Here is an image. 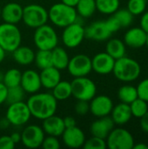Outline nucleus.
I'll return each instance as SVG.
<instances>
[{
  "mask_svg": "<svg viewBox=\"0 0 148 149\" xmlns=\"http://www.w3.org/2000/svg\"><path fill=\"white\" fill-rule=\"evenodd\" d=\"M23 6L15 2H10L2 7L1 18L3 22L17 24L22 21Z\"/></svg>",
  "mask_w": 148,
  "mask_h": 149,
  "instance_id": "19",
  "label": "nucleus"
},
{
  "mask_svg": "<svg viewBox=\"0 0 148 149\" xmlns=\"http://www.w3.org/2000/svg\"><path fill=\"white\" fill-rule=\"evenodd\" d=\"M147 45L148 47V33H147V38H146V45Z\"/></svg>",
  "mask_w": 148,
  "mask_h": 149,
  "instance_id": "53",
  "label": "nucleus"
},
{
  "mask_svg": "<svg viewBox=\"0 0 148 149\" xmlns=\"http://www.w3.org/2000/svg\"><path fill=\"white\" fill-rule=\"evenodd\" d=\"M75 9L78 16L82 18L91 17L97 10L95 0H79Z\"/></svg>",
  "mask_w": 148,
  "mask_h": 149,
  "instance_id": "28",
  "label": "nucleus"
},
{
  "mask_svg": "<svg viewBox=\"0 0 148 149\" xmlns=\"http://www.w3.org/2000/svg\"><path fill=\"white\" fill-rule=\"evenodd\" d=\"M113 15L118 19L121 28L130 26L133 21V15L127 9H118Z\"/></svg>",
  "mask_w": 148,
  "mask_h": 149,
  "instance_id": "35",
  "label": "nucleus"
},
{
  "mask_svg": "<svg viewBox=\"0 0 148 149\" xmlns=\"http://www.w3.org/2000/svg\"><path fill=\"white\" fill-rule=\"evenodd\" d=\"M63 29L61 39L64 45L67 48L73 49L79 46L85 38V26L82 23L79 22L78 19L76 22L67 25Z\"/></svg>",
  "mask_w": 148,
  "mask_h": 149,
  "instance_id": "8",
  "label": "nucleus"
},
{
  "mask_svg": "<svg viewBox=\"0 0 148 149\" xmlns=\"http://www.w3.org/2000/svg\"><path fill=\"white\" fill-rule=\"evenodd\" d=\"M82 148L85 149H106L107 147L105 139L92 135L91 138L85 140Z\"/></svg>",
  "mask_w": 148,
  "mask_h": 149,
  "instance_id": "37",
  "label": "nucleus"
},
{
  "mask_svg": "<svg viewBox=\"0 0 148 149\" xmlns=\"http://www.w3.org/2000/svg\"><path fill=\"white\" fill-rule=\"evenodd\" d=\"M147 32L141 27H133L124 35V43L131 48H140L146 45Z\"/></svg>",
  "mask_w": 148,
  "mask_h": 149,
  "instance_id": "21",
  "label": "nucleus"
},
{
  "mask_svg": "<svg viewBox=\"0 0 148 149\" xmlns=\"http://www.w3.org/2000/svg\"><path fill=\"white\" fill-rule=\"evenodd\" d=\"M75 113L79 116H85L90 112V104L89 101L85 100H78L74 106Z\"/></svg>",
  "mask_w": 148,
  "mask_h": 149,
  "instance_id": "39",
  "label": "nucleus"
},
{
  "mask_svg": "<svg viewBox=\"0 0 148 149\" xmlns=\"http://www.w3.org/2000/svg\"><path fill=\"white\" fill-rule=\"evenodd\" d=\"M5 55H6V52L0 46V64L4 60L5 58Z\"/></svg>",
  "mask_w": 148,
  "mask_h": 149,
  "instance_id": "51",
  "label": "nucleus"
},
{
  "mask_svg": "<svg viewBox=\"0 0 148 149\" xmlns=\"http://www.w3.org/2000/svg\"><path fill=\"white\" fill-rule=\"evenodd\" d=\"M114 126L115 124L109 115L100 117L92 123L90 127V132L92 136L106 140L111 131L114 128Z\"/></svg>",
  "mask_w": 148,
  "mask_h": 149,
  "instance_id": "18",
  "label": "nucleus"
},
{
  "mask_svg": "<svg viewBox=\"0 0 148 149\" xmlns=\"http://www.w3.org/2000/svg\"><path fill=\"white\" fill-rule=\"evenodd\" d=\"M45 134L42 127L35 124L26 126L21 133V142L27 148L35 149L40 148Z\"/></svg>",
  "mask_w": 148,
  "mask_h": 149,
  "instance_id": "12",
  "label": "nucleus"
},
{
  "mask_svg": "<svg viewBox=\"0 0 148 149\" xmlns=\"http://www.w3.org/2000/svg\"><path fill=\"white\" fill-rule=\"evenodd\" d=\"M31 117L43 120L53 114L58 109V100L50 93H36L31 94L26 101Z\"/></svg>",
  "mask_w": 148,
  "mask_h": 149,
  "instance_id": "1",
  "label": "nucleus"
},
{
  "mask_svg": "<svg viewBox=\"0 0 148 149\" xmlns=\"http://www.w3.org/2000/svg\"><path fill=\"white\" fill-rule=\"evenodd\" d=\"M5 117L11 126L22 127L29 122L31 118V114L26 102L23 100L8 105Z\"/></svg>",
  "mask_w": 148,
  "mask_h": 149,
  "instance_id": "9",
  "label": "nucleus"
},
{
  "mask_svg": "<svg viewBox=\"0 0 148 149\" xmlns=\"http://www.w3.org/2000/svg\"><path fill=\"white\" fill-rule=\"evenodd\" d=\"M34 62L38 68L43 70L44 68L52 66V60H51V51L48 50H38L35 52V58Z\"/></svg>",
  "mask_w": 148,
  "mask_h": 149,
  "instance_id": "32",
  "label": "nucleus"
},
{
  "mask_svg": "<svg viewBox=\"0 0 148 149\" xmlns=\"http://www.w3.org/2000/svg\"><path fill=\"white\" fill-rule=\"evenodd\" d=\"M22 43V33L17 24H0V46L6 52H12Z\"/></svg>",
  "mask_w": 148,
  "mask_h": 149,
  "instance_id": "4",
  "label": "nucleus"
},
{
  "mask_svg": "<svg viewBox=\"0 0 148 149\" xmlns=\"http://www.w3.org/2000/svg\"><path fill=\"white\" fill-rule=\"evenodd\" d=\"M25 96V92L21 87V86H17L8 88V93L5 103L7 105L13 104L16 102L23 101Z\"/></svg>",
  "mask_w": 148,
  "mask_h": 149,
  "instance_id": "34",
  "label": "nucleus"
},
{
  "mask_svg": "<svg viewBox=\"0 0 148 149\" xmlns=\"http://www.w3.org/2000/svg\"><path fill=\"white\" fill-rule=\"evenodd\" d=\"M22 21L31 29H36L49 21L48 10L38 3H30L23 8Z\"/></svg>",
  "mask_w": 148,
  "mask_h": 149,
  "instance_id": "5",
  "label": "nucleus"
},
{
  "mask_svg": "<svg viewBox=\"0 0 148 149\" xmlns=\"http://www.w3.org/2000/svg\"><path fill=\"white\" fill-rule=\"evenodd\" d=\"M126 9L133 16L141 15L146 11L147 0H128Z\"/></svg>",
  "mask_w": 148,
  "mask_h": 149,
  "instance_id": "36",
  "label": "nucleus"
},
{
  "mask_svg": "<svg viewBox=\"0 0 148 149\" xmlns=\"http://www.w3.org/2000/svg\"><path fill=\"white\" fill-rule=\"evenodd\" d=\"M61 137L64 144L69 148H82L86 140L84 131L78 126L65 128Z\"/></svg>",
  "mask_w": 148,
  "mask_h": 149,
  "instance_id": "15",
  "label": "nucleus"
},
{
  "mask_svg": "<svg viewBox=\"0 0 148 149\" xmlns=\"http://www.w3.org/2000/svg\"><path fill=\"white\" fill-rule=\"evenodd\" d=\"M110 114V117L113 120L114 124L119 126H123L128 123L133 117L130 106L123 102H120V104L113 106Z\"/></svg>",
  "mask_w": 148,
  "mask_h": 149,
  "instance_id": "22",
  "label": "nucleus"
},
{
  "mask_svg": "<svg viewBox=\"0 0 148 149\" xmlns=\"http://www.w3.org/2000/svg\"><path fill=\"white\" fill-rule=\"evenodd\" d=\"M50 22L58 28H65L77 21L79 16L75 7L67 5L62 2L52 4L48 10Z\"/></svg>",
  "mask_w": 148,
  "mask_h": 149,
  "instance_id": "2",
  "label": "nucleus"
},
{
  "mask_svg": "<svg viewBox=\"0 0 148 149\" xmlns=\"http://www.w3.org/2000/svg\"><path fill=\"white\" fill-rule=\"evenodd\" d=\"M118 98L120 102L130 105L133 100L138 98L137 88L131 85H125L119 89Z\"/></svg>",
  "mask_w": 148,
  "mask_h": 149,
  "instance_id": "29",
  "label": "nucleus"
},
{
  "mask_svg": "<svg viewBox=\"0 0 148 149\" xmlns=\"http://www.w3.org/2000/svg\"><path fill=\"white\" fill-rule=\"evenodd\" d=\"M51 94L58 101H64L72 96V85L67 80H60L52 89Z\"/></svg>",
  "mask_w": 148,
  "mask_h": 149,
  "instance_id": "27",
  "label": "nucleus"
},
{
  "mask_svg": "<svg viewBox=\"0 0 148 149\" xmlns=\"http://www.w3.org/2000/svg\"><path fill=\"white\" fill-rule=\"evenodd\" d=\"M14 61L20 65H29L34 62L35 52L29 46L19 45L12 52Z\"/></svg>",
  "mask_w": 148,
  "mask_h": 149,
  "instance_id": "24",
  "label": "nucleus"
},
{
  "mask_svg": "<svg viewBox=\"0 0 148 149\" xmlns=\"http://www.w3.org/2000/svg\"><path fill=\"white\" fill-rule=\"evenodd\" d=\"M136 88L138 92V97L148 102V78L141 80Z\"/></svg>",
  "mask_w": 148,
  "mask_h": 149,
  "instance_id": "40",
  "label": "nucleus"
},
{
  "mask_svg": "<svg viewBox=\"0 0 148 149\" xmlns=\"http://www.w3.org/2000/svg\"></svg>",
  "mask_w": 148,
  "mask_h": 149,
  "instance_id": "55",
  "label": "nucleus"
},
{
  "mask_svg": "<svg viewBox=\"0 0 148 149\" xmlns=\"http://www.w3.org/2000/svg\"><path fill=\"white\" fill-rule=\"evenodd\" d=\"M79 0H61L62 3L67 4V5H70V6H72V7H75L77 5V3H79Z\"/></svg>",
  "mask_w": 148,
  "mask_h": 149,
  "instance_id": "49",
  "label": "nucleus"
},
{
  "mask_svg": "<svg viewBox=\"0 0 148 149\" xmlns=\"http://www.w3.org/2000/svg\"><path fill=\"white\" fill-rule=\"evenodd\" d=\"M7 93H8V87L3 82H0V105L5 103Z\"/></svg>",
  "mask_w": 148,
  "mask_h": 149,
  "instance_id": "43",
  "label": "nucleus"
},
{
  "mask_svg": "<svg viewBox=\"0 0 148 149\" xmlns=\"http://www.w3.org/2000/svg\"><path fill=\"white\" fill-rule=\"evenodd\" d=\"M33 42L38 50L51 51L58 46V36L51 25L45 24L35 29Z\"/></svg>",
  "mask_w": 148,
  "mask_h": 149,
  "instance_id": "6",
  "label": "nucleus"
},
{
  "mask_svg": "<svg viewBox=\"0 0 148 149\" xmlns=\"http://www.w3.org/2000/svg\"><path fill=\"white\" fill-rule=\"evenodd\" d=\"M106 24L107 26V28L109 29V31L112 32V33H114V32H117L120 28H121V25L120 24V22L118 21V19L113 16L112 15L109 18H107L106 21Z\"/></svg>",
  "mask_w": 148,
  "mask_h": 149,
  "instance_id": "41",
  "label": "nucleus"
},
{
  "mask_svg": "<svg viewBox=\"0 0 148 149\" xmlns=\"http://www.w3.org/2000/svg\"><path fill=\"white\" fill-rule=\"evenodd\" d=\"M51 60L52 66L58 70H65L67 68L70 57L67 52L60 46H56L51 50Z\"/></svg>",
  "mask_w": 148,
  "mask_h": 149,
  "instance_id": "25",
  "label": "nucleus"
},
{
  "mask_svg": "<svg viewBox=\"0 0 148 149\" xmlns=\"http://www.w3.org/2000/svg\"><path fill=\"white\" fill-rule=\"evenodd\" d=\"M63 120H64V124H65V128L72 127L77 126L76 120H75V118L72 117V116H66V117H65Z\"/></svg>",
  "mask_w": 148,
  "mask_h": 149,
  "instance_id": "46",
  "label": "nucleus"
},
{
  "mask_svg": "<svg viewBox=\"0 0 148 149\" xmlns=\"http://www.w3.org/2000/svg\"><path fill=\"white\" fill-rule=\"evenodd\" d=\"M39 75L42 87L48 90H51L61 80L60 70L54 66H50L41 70Z\"/></svg>",
  "mask_w": 148,
  "mask_h": 149,
  "instance_id": "23",
  "label": "nucleus"
},
{
  "mask_svg": "<svg viewBox=\"0 0 148 149\" xmlns=\"http://www.w3.org/2000/svg\"><path fill=\"white\" fill-rule=\"evenodd\" d=\"M60 141L58 137L47 135L44 137L41 147L44 149H59L60 148Z\"/></svg>",
  "mask_w": 148,
  "mask_h": 149,
  "instance_id": "38",
  "label": "nucleus"
},
{
  "mask_svg": "<svg viewBox=\"0 0 148 149\" xmlns=\"http://www.w3.org/2000/svg\"><path fill=\"white\" fill-rule=\"evenodd\" d=\"M72 96L77 100L90 101L97 93L96 84L87 76L74 78L71 82Z\"/></svg>",
  "mask_w": 148,
  "mask_h": 149,
  "instance_id": "7",
  "label": "nucleus"
},
{
  "mask_svg": "<svg viewBox=\"0 0 148 149\" xmlns=\"http://www.w3.org/2000/svg\"><path fill=\"white\" fill-rule=\"evenodd\" d=\"M20 86L25 93L28 94H33L39 92L42 87L39 73L33 69L25 70L22 72Z\"/></svg>",
  "mask_w": 148,
  "mask_h": 149,
  "instance_id": "16",
  "label": "nucleus"
},
{
  "mask_svg": "<svg viewBox=\"0 0 148 149\" xmlns=\"http://www.w3.org/2000/svg\"><path fill=\"white\" fill-rule=\"evenodd\" d=\"M126 45L119 38H111L106 45V52L112 56L115 60L126 56Z\"/></svg>",
  "mask_w": 148,
  "mask_h": 149,
  "instance_id": "26",
  "label": "nucleus"
},
{
  "mask_svg": "<svg viewBox=\"0 0 148 149\" xmlns=\"http://www.w3.org/2000/svg\"><path fill=\"white\" fill-rule=\"evenodd\" d=\"M115 59L107 52H99L92 58V71L99 75H107L113 72Z\"/></svg>",
  "mask_w": 148,
  "mask_h": 149,
  "instance_id": "14",
  "label": "nucleus"
},
{
  "mask_svg": "<svg viewBox=\"0 0 148 149\" xmlns=\"http://www.w3.org/2000/svg\"><path fill=\"white\" fill-rule=\"evenodd\" d=\"M10 136L11 140L13 141V142L15 144H17V143L21 142V134L20 133H18V132H13Z\"/></svg>",
  "mask_w": 148,
  "mask_h": 149,
  "instance_id": "48",
  "label": "nucleus"
},
{
  "mask_svg": "<svg viewBox=\"0 0 148 149\" xmlns=\"http://www.w3.org/2000/svg\"><path fill=\"white\" fill-rule=\"evenodd\" d=\"M140 27L148 33V11H145L144 13L141 14V17H140Z\"/></svg>",
  "mask_w": 148,
  "mask_h": 149,
  "instance_id": "44",
  "label": "nucleus"
},
{
  "mask_svg": "<svg viewBox=\"0 0 148 149\" xmlns=\"http://www.w3.org/2000/svg\"><path fill=\"white\" fill-rule=\"evenodd\" d=\"M85 38L103 42L108 40L112 36V32L107 28L105 21H95L87 27H85Z\"/></svg>",
  "mask_w": 148,
  "mask_h": 149,
  "instance_id": "17",
  "label": "nucleus"
},
{
  "mask_svg": "<svg viewBox=\"0 0 148 149\" xmlns=\"http://www.w3.org/2000/svg\"><path fill=\"white\" fill-rule=\"evenodd\" d=\"M66 69L69 74L73 78L85 77L92 71V58L83 53L76 54L75 56L70 58Z\"/></svg>",
  "mask_w": 148,
  "mask_h": 149,
  "instance_id": "11",
  "label": "nucleus"
},
{
  "mask_svg": "<svg viewBox=\"0 0 148 149\" xmlns=\"http://www.w3.org/2000/svg\"><path fill=\"white\" fill-rule=\"evenodd\" d=\"M3 73L2 72H0V82L3 81Z\"/></svg>",
  "mask_w": 148,
  "mask_h": 149,
  "instance_id": "52",
  "label": "nucleus"
},
{
  "mask_svg": "<svg viewBox=\"0 0 148 149\" xmlns=\"http://www.w3.org/2000/svg\"><path fill=\"white\" fill-rule=\"evenodd\" d=\"M129 106L133 117L138 119H140L148 111V102L141 100L139 97L135 100H133Z\"/></svg>",
  "mask_w": 148,
  "mask_h": 149,
  "instance_id": "33",
  "label": "nucleus"
},
{
  "mask_svg": "<svg viewBox=\"0 0 148 149\" xmlns=\"http://www.w3.org/2000/svg\"><path fill=\"white\" fill-rule=\"evenodd\" d=\"M1 12H2V7L0 5V18H1Z\"/></svg>",
  "mask_w": 148,
  "mask_h": 149,
  "instance_id": "54",
  "label": "nucleus"
},
{
  "mask_svg": "<svg viewBox=\"0 0 148 149\" xmlns=\"http://www.w3.org/2000/svg\"><path fill=\"white\" fill-rule=\"evenodd\" d=\"M89 104L90 113L97 118L110 115L114 106L112 99L106 95H95Z\"/></svg>",
  "mask_w": 148,
  "mask_h": 149,
  "instance_id": "13",
  "label": "nucleus"
},
{
  "mask_svg": "<svg viewBox=\"0 0 148 149\" xmlns=\"http://www.w3.org/2000/svg\"><path fill=\"white\" fill-rule=\"evenodd\" d=\"M97 10L104 15H113L120 9V0H95Z\"/></svg>",
  "mask_w": 148,
  "mask_h": 149,
  "instance_id": "30",
  "label": "nucleus"
},
{
  "mask_svg": "<svg viewBox=\"0 0 148 149\" xmlns=\"http://www.w3.org/2000/svg\"><path fill=\"white\" fill-rule=\"evenodd\" d=\"M10 126H11V125L6 117L0 119V130H6Z\"/></svg>",
  "mask_w": 148,
  "mask_h": 149,
  "instance_id": "47",
  "label": "nucleus"
},
{
  "mask_svg": "<svg viewBox=\"0 0 148 149\" xmlns=\"http://www.w3.org/2000/svg\"><path fill=\"white\" fill-rule=\"evenodd\" d=\"M42 128L45 134L56 136V137H61L62 134L64 133L65 127L64 124L63 118L57 116L56 114H53L44 120H42Z\"/></svg>",
  "mask_w": 148,
  "mask_h": 149,
  "instance_id": "20",
  "label": "nucleus"
},
{
  "mask_svg": "<svg viewBox=\"0 0 148 149\" xmlns=\"http://www.w3.org/2000/svg\"><path fill=\"white\" fill-rule=\"evenodd\" d=\"M21 77H22V72L20 70H18L17 68H10V69L7 70L5 72H3V77L2 82L8 88L20 86Z\"/></svg>",
  "mask_w": 148,
  "mask_h": 149,
  "instance_id": "31",
  "label": "nucleus"
},
{
  "mask_svg": "<svg viewBox=\"0 0 148 149\" xmlns=\"http://www.w3.org/2000/svg\"><path fill=\"white\" fill-rule=\"evenodd\" d=\"M133 149H148V146L145 143H138L136 145L134 144Z\"/></svg>",
  "mask_w": 148,
  "mask_h": 149,
  "instance_id": "50",
  "label": "nucleus"
},
{
  "mask_svg": "<svg viewBox=\"0 0 148 149\" xmlns=\"http://www.w3.org/2000/svg\"><path fill=\"white\" fill-rule=\"evenodd\" d=\"M141 67L139 62L124 56L115 60L113 73L120 81L129 83L135 81L140 75Z\"/></svg>",
  "mask_w": 148,
  "mask_h": 149,
  "instance_id": "3",
  "label": "nucleus"
},
{
  "mask_svg": "<svg viewBox=\"0 0 148 149\" xmlns=\"http://www.w3.org/2000/svg\"><path fill=\"white\" fill-rule=\"evenodd\" d=\"M140 128L142 129L143 132L148 134V111L146 114H144L140 119Z\"/></svg>",
  "mask_w": 148,
  "mask_h": 149,
  "instance_id": "45",
  "label": "nucleus"
},
{
  "mask_svg": "<svg viewBox=\"0 0 148 149\" xmlns=\"http://www.w3.org/2000/svg\"><path fill=\"white\" fill-rule=\"evenodd\" d=\"M15 145L10 135H3L0 137V149H13Z\"/></svg>",
  "mask_w": 148,
  "mask_h": 149,
  "instance_id": "42",
  "label": "nucleus"
},
{
  "mask_svg": "<svg viewBox=\"0 0 148 149\" xmlns=\"http://www.w3.org/2000/svg\"><path fill=\"white\" fill-rule=\"evenodd\" d=\"M110 149H133L135 142L133 134L125 128H113L106 139Z\"/></svg>",
  "mask_w": 148,
  "mask_h": 149,
  "instance_id": "10",
  "label": "nucleus"
}]
</instances>
